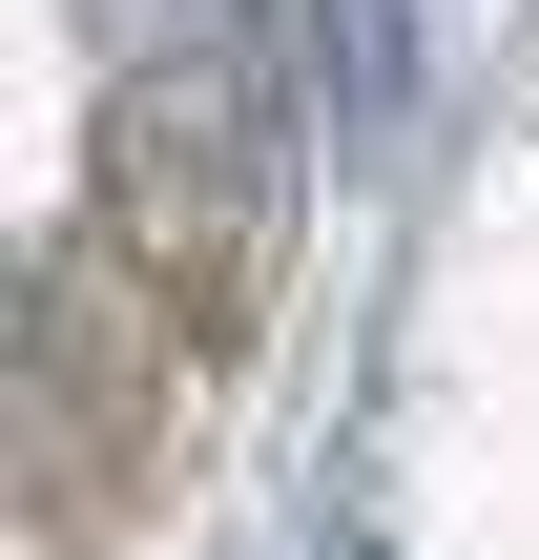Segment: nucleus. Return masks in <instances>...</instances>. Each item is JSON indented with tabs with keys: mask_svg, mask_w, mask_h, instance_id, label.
Listing matches in <instances>:
<instances>
[{
	"mask_svg": "<svg viewBox=\"0 0 539 560\" xmlns=\"http://www.w3.org/2000/svg\"><path fill=\"white\" fill-rule=\"evenodd\" d=\"M249 229H270V62L249 42H145L125 104H104V249L166 270L187 312H229Z\"/></svg>",
	"mask_w": 539,
	"mask_h": 560,
	"instance_id": "obj_1",
	"label": "nucleus"
},
{
	"mask_svg": "<svg viewBox=\"0 0 539 560\" xmlns=\"http://www.w3.org/2000/svg\"><path fill=\"white\" fill-rule=\"evenodd\" d=\"M312 104H332V145H395L415 125V0H312Z\"/></svg>",
	"mask_w": 539,
	"mask_h": 560,
	"instance_id": "obj_2",
	"label": "nucleus"
},
{
	"mask_svg": "<svg viewBox=\"0 0 539 560\" xmlns=\"http://www.w3.org/2000/svg\"><path fill=\"white\" fill-rule=\"evenodd\" d=\"M332 560H395V540H332Z\"/></svg>",
	"mask_w": 539,
	"mask_h": 560,
	"instance_id": "obj_3",
	"label": "nucleus"
}]
</instances>
